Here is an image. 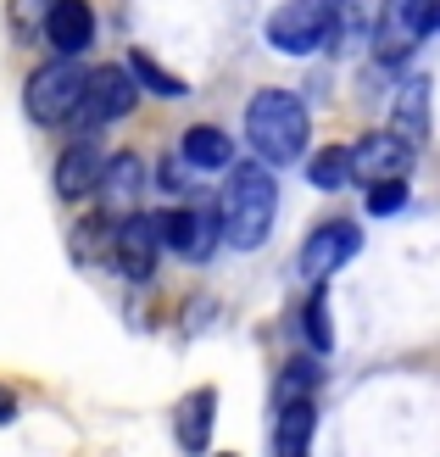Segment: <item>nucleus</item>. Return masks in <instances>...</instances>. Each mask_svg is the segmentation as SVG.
<instances>
[{"mask_svg":"<svg viewBox=\"0 0 440 457\" xmlns=\"http://www.w3.org/2000/svg\"><path fill=\"white\" fill-rule=\"evenodd\" d=\"M390 134H396L402 145H412V151L429 140V84L424 79H407L402 96L390 101Z\"/></svg>","mask_w":440,"mask_h":457,"instance_id":"nucleus-16","label":"nucleus"},{"mask_svg":"<svg viewBox=\"0 0 440 457\" xmlns=\"http://www.w3.org/2000/svg\"><path fill=\"white\" fill-rule=\"evenodd\" d=\"M129 73L140 89H151V96H184V79H173L168 67H156L145 51H129Z\"/></svg>","mask_w":440,"mask_h":457,"instance_id":"nucleus-22","label":"nucleus"},{"mask_svg":"<svg viewBox=\"0 0 440 457\" xmlns=\"http://www.w3.org/2000/svg\"><path fill=\"white\" fill-rule=\"evenodd\" d=\"M318 379H323V369H318V357H290L285 362V374H279V391H273V402H312V391H318Z\"/></svg>","mask_w":440,"mask_h":457,"instance_id":"nucleus-18","label":"nucleus"},{"mask_svg":"<svg viewBox=\"0 0 440 457\" xmlns=\"http://www.w3.org/2000/svg\"><path fill=\"white\" fill-rule=\"evenodd\" d=\"M178 162L190 173H228L235 168V140H228L218 123H195V129H184V140H178Z\"/></svg>","mask_w":440,"mask_h":457,"instance_id":"nucleus-13","label":"nucleus"},{"mask_svg":"<svg viewBox=\"0 0 440 457\" xmlns=\"http://www.w3.org/2000/svg\"><path fill=\"white\" fill-rule=\"evenodd\" d=\"M156 228H162V251H173L184 262H206L218 251V240H223L218 207H201V201L173 207V212H156Z\"/></svg>","mask_w":440,"mask_h":457,"instance_id":"nucleus-7","label":"nucleus"},{"mask_svg":"<svg viewBox=\"0 0 440 457\" xmlns=\"http://www.w3.org/2000/svg\"><path fill=\"white\" fill-rule=\"evenodd\" d=\"M45 39H51V51L79 62L89 45H95V12L84 6V0H51L45 6Z\"/></svg>","mask_w":440,"mask_h":457,"instance_id":"nucleus-11","label":"nucleus"},{"mask_svg":"<svg viewBox=\"0 0 440 457\" xmlns=\"http://www.w3.org/2000/svg\"><path fill=\"white\" fill-rule=\"evenodd\" d=\"M429 34H440V0H385V12L374 17L379 67H402Z\"/></svg>","mask_w":440,"mask_h":457,"instance_id":"nucleus-3","label":"nucleus"},{"mask_svg":"<svg viewBox=\"0 0 440 457\" xmlns=\"http://www.w3.org/2000/svg\"><path fill=\"white\" fill-rule=\"evenodd\" d=\"M212 424H218V391L212 385H201V391H190L173 407V441L190 457H201L206 446H212Z\"/></svg>","mask_w":440,"mask_h":457,"instance_id":"nucleus-12","label":"nucleus"},{"mask_svg":"<svg viewBox=\"0 0 440 457\" xmlns=\"http://www.w3.org/2000/svg\"><path fill=\"white\" fill-rule=\"evenodd\" d=\"M312 429H318L312 402H285L279 419H273V457H307Z\"/></svg>","mask_w":440,"mask_h":457,"instance_id":"nucleus-17","label":"nucleus"},{"mask_svg":"<svg viewBox=\"0 0 440 457\" xmlns=\"http://www.w3.org/2000/svg\"><path fill=\"white\" fill-rule=\"evenodd\" d=\"M140 106V84H134L129 67H95V73H84V89H79V112L73 118L84 129H106L129 118V112Z\"/></svg>","mask_w":440,"mask_h":457,"instance_id":"nucleus-6","label":"nucleus"},{"mask_svg":"<svg viewBox=\"0 0 440 457\" xmlns=\"http://www.w3.org/2000/svg\"><path fill=\"white\" fill-rule=\"evenodd\" d=\"M79 89H84V67L62 56V62L34 67V79L22 84V106H29V118L39 129H56L79 112Z\"/></svg>","mask_w":440,"mask_h":457,"instance_id":"nucleus-4","label":"nucleus"},{"mask_svg":"<svg viewBox=\"0 0 440 457\" xmlns=\"http://www.w3.org/2000/svg\"><path fill=\"white\" fill-rule=\"evenodd\" d=\"M156 257H162V228H156V212H129V218H118L112 262H118L123 279L145 285L151 273H156Z\"/></svg>","mask_w":440,"mask_h":457,"instance_id":"nucleus-9","label":"nucleus"},{"mask_svg":"<svg viewBox=\"0 0 440 457\" xmlns=\"http://www.w3.org/2000/svg\"><path fill=\"white\" fill-rule=\"evenodd\" d=\"M106 168V151L95 140H79V145H67L62 151V162H56V195L67 201H79V195H95V179Z\"/></svg>","mask_w":440,"mask_h":457,"instance_id":"nucleus-15","label":"nucleus"},{"mask_svg":"<svg viewBox=\"0 0 440 457\" xmlns=\"http://www.w3.org/2000/svg\"><path fill=\"white\" fill-rule=\"evenodd\" d=\"M12 419H17V396L0 385V424H12Z\"/></svg>","mask_w":440,"mask_h":457,"instance_id":"nucleus-24","label":"nucleus"},{"mask_svg":"<svg viewBox=\"0 0 440 457\" xmlns=\"http://www.w3.org/2000/svg\"><path fill=\"white\" fill-rule=\"evenodd\" d=\"M357 251H362V228L345 223V218H335V223H318L312 235L301 240L295 268H301V279H329V273H340Z\"/></svg>","mask_w":440,"mask_h":457,"instance_id":"nucleus-8","label":"nucleus"},{"mask_svg":"<svg viewBox=\"0 0 440 457\" xmlns=\"http://www.w3.org/2000/svg\"><path fill=\"white\" fill-rule=\"evenodd\" d=\"M412 145H402L396 134H368V140H357L352 145V179L357 185H390V179H407V168H412Z\"/></svg>","mask_w":440,"mask_h":457,"instance_id":"nucleus-10","label":"nucleus"},{"mask_svg":"<svg viewBox=\"0 0 440 457\" xmlns=\"http://www.w3.org/2000/svg\"><path fill=\"white\" fill-rule=\"evenodd\" d=\"M218 457H235V452H218Z\"/></svg>","mask_w":440,"mask_h":457,"instance_id":"nucleus-25","label":"nucleus"},{"mask_svg":"<svg viewBox=\"0 0 440 457\" xmlns=\"http://www.w3.org/2000/svg\"><path fill=\"white\" fill-rule=\"evenodd\" d=\"M301 335H307V346H312L318 357L335 346V329H329V290H323V285L307 295V307H301Z\"/></svg>","mask_w":440,"mask_h":457,"instance_id":"nucleus-20","label":"nucleus"},{"mask_svg":"<svg viewBox=\"0 0 440 457\" xmlns=\"http://www.w3.org/2000/svg\"><path fill=\"white\" fill-rule=\"evenodd\" d=\"M329 34H335L329 0H285V6L268 17V45L285 51V56H312Z\"/></svg>","mask_w":440,"mask_h":457,"instance_id":"nucleus-5","label":"nucleus"},{"mask_svg":"<svg viewBox=\"0 0 440 457\" xmlns=\"http://www.w3.org/2000/svg\"><path fill=\"white\" fill-rule=\"evenodd\" d=\"M112 240H118V218L112 212H95V218H84L73 228V257H101V251H112Z\"/></svg>","mask_w":440,"mask_h":457,"instance_id":"nucleus-21","label":"nucleus"},{"mask_svg":"<svg viewBox=\"0 0 440 457\" xmlns=\"http://www.w3.org/2000/svg\"><path fill=\"white\" fill-rule=\"evenodd\" d=\"M140 185H145V162H140L134 151L106 156V168H101V179H95V201H101V212L118 218V207H129V201L140 195Z\"/></svg>","mask_w":440,"mask_h":457,"instance_id":"nucleus-14","label":"nucleus"},{"mask_svg":"<svg viewBox=\"0 0 440 457\" xmlns=\"http://www.w3.org/2000/svg\"><path fill=\"white\" fill-rule=\"evenodd\" d=\"M407 207V179H390V185H368V212L374 218H390Z\"/></svg>","mask_w":440,"mask_h":457,"instance_id":"nucleus-23","label":"nucleus"},{"mask_svg":"<svg viewBox=\"0 0 440 457\" xmlns=\"http://www.w3.org/2000/svg\"><path fill=\"white\" fill-rule=\"evenodd\" d=\"M218 218H223V240L235 251H257L273 235V218H279V185H273V173L257 162V156L228 168L223 195H218Z\"/></svg>","mask_w":440,"mask_h":457,"instance_id":"nucleus-1","label":"nucleus"},{"mask_svg":"<svg viewBox=\"0 0 440 457\" xmlns=\"http://www.w3.org/2000/svg\"><path fill=\"white\" fill-rule=\"evenodd\" d=\"M307 179H312L318 190H340L345 179H352V151H345V145L312 151V156H307Z\"/></svg>","mask_w":440,"mask_h":457,"instance_id":"nucleus-19","label":"nucleus"},{"mask_svg":"<svg viewBox=\"0 0 440 457\" xmlns=\"http://www.w3.org/2000/svg\"><path fill=\"white\" fill-rule=\"evenodd\" d=\"M307 134H312V118H307V106H301V96H290V89H257V96L245 101V140H251L262 168L301 162Z\"/></svg>","mask_w":440,"mask_h":457,"instance_id":"nucleus-2","label":"nucleus"}]
</instances>
